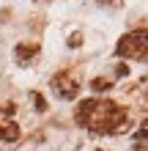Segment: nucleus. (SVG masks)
<instances>
[{
  "label": "nucleus",
  "mask_w": 148,
  "mask_h": 151,
  "mask_svg": "<svg viewBox=\"0 0 148 151\" xmlns=\"http://www.w3.org/2000/svg\"><path fill=\"white\" fill-rule=\"evenodd\" d=\"M19 135H22L19 124H14V121H0V140L14 143V140H19Z\"/></svg>",
  "instance_id": "obj_5"
},
{
  "label": "nucleus",
  "mask_w": 148,
  "mask_h": 151,
  "mask_svg": "<svg viewBox=\"0 0 148 151\" xmlns=\"http://www.w3.org/2000/svg\"><path fill=\"white\" fill-rule=\"evenodd\" d=\"M30 102H33V107H36L39 113H44V110H47V99H44L39 91H33V93H30Z\"/></svg>",
  "instance_id": "obj_7"
},
{
  "label": "nucleus",
  "mask_w": 148,
  "mask_h": 151,
  "mask_svg": "<svg viewBox=\"0 0 148 151\" xmlns=\"http://www.w3.org/2000/svg\"><path fill=\"white\" fill-rule=\"evenodd\" d=\"M96 151H102V148H96Z\"/></svg>",
  "instance_id": "obj_15"
},
{
  "label": "nucleus",
  "mask_w": 148,
  "mask_h": 151,
  "mask_svg": "<svg viewBox=\"0 0 148 151\" xmlns=\"http://www.w3.org/2000/svg\"><path fill=\"white\" fill-rule=\"evenodd\" d=\"M115 74H118V77H126V74H129V66H126V63H121V66L115 69Z\"/></svg>",
  "instance_id": "obj_11"
},
{
  "label": "nucleus",
  "mask_w": 148,
  "mask_h": 151,
  "mask_svg": "<svg viewBox=\"0 0 148 151\" xmlns=\"http://www.w3.org/2000/svg\"><path fill=\"white\" fill-rule=\"evenodd\" d=\"M74 118L80 127L96 132V135H118V132H126L132 127V118H129V110L121 107L118 102L110 99H85L77 104Z\"/></svg>",
  "instance_id": "obj_1"
},
{
  "label": "nucleus",
  "mask_w": 148,
  "mask_h": 151,
  "mask_svg": "<svg viewBox=\"0 0 148 151\" xmlns=\"http://www.w3.org/2000/svg\"><path fill=\"white\" fill-rule=\"evenodd\" d=\"M134 140H140V143H143V140H148V118L140 124V129H137V135H134Z\"/></svg>",
  "instance_id": "obj_8"
},
{
  "label": "nucleus",
  "mask_w": 148,
  "mask_h": 151,
  "mask_svg": "<svg viewBox=\"0 0 148 151\" xmlns=\"http://www.w3.org/2000/svg\"><path fill=\"white\" fill-rule=\"evenodd\" d=\"M39 52H41V44H39V41H30V44H16L14 55H16V60H19V63H28V60L36 58Z\"/></svg>",
  "instance_id": "obj_4"
},
{
  "label": "nucleus",
  "mask_w": 148,
  "mask_h": 151,
  "mask_svg": "<svg viewBox=\"0 0 148 151\" xmlns=\"http://www.w3.org/2000/svg\"><path fill=\"white\" fill-rule=\"evenodd\" d=\"M80 44H82V33L77 30V33H71V39H69V47H74V50H77Z\"/></svg>",
  "instance_id": "obj_9"
},
{
  "label": "nucleus",
  "mask_w": 148,
  "mask_h": 151,
  "mask_svg": "<svg viewBox=\"0 0 148 151\" xmlns=\"http://www.w3.org/2000/svg\"><path fill=\"white\" fill-rule=\"evenodd\" d=\"M115 52L121 58H134V60H145L148 63V28H137L126 36H121Z\"/></svg>",
  "instance_id": "obj_2"
},
{
  "label": "nucleus",
  "mask_w": 148,
  "mask_h": 151,
  "mask_svg": "<svg viewBox=\"0 0 148 151\" xmlns=\"http://www.w3.org/2000/svg\"><path fill=\"white\" fill-rule=\"evenodd\" d=\"M52 91H55L63 102H71V99H77L80 96V83L69 74V72H58L55 77H52Z\"/></svg>",
  "instance_id": "obj_3"
},
{
  "label": "nucleus",
  "mask_w": 148,
  "mask_h": 151,
  "mask_svg": "<svg viewBox=\"0 0 148 151\" xmlns=\"http://www.w3.org/2000/svg\"><path fill=\"white\" fill-rule=\"evenodd\" d=\"M134 151H148V148H143V146H137V148H134Z\"/></svg>",
  "instance_id": "obj_13"
},
{
  "label": "nucleus",
  "mask_w": 148,
  "mask_h": 151,
  "mask_svg": "<svg viewBox=\"0 0 148 151\" xmlns=\"http://www.w3.org/2000/svg\"><path fill=\"white\" fill-rule=\"evenodd\" d=\"M0 113H3V107H0Z\"/></svg>",
  "instance_id": "obj_14"
},
{
  "label": "nucleus",
  "mask_w": 148,
  "mask_h": 151,
  "mask_svg": "<svg viewBox=\"0 0 148 151\" xmlns=\"http://www.w3.org/2000/svg\"><path fill=\"white\" fill-rule=\"evenodd\" d=\"M140 93H143V99L148 102V77H143V80H140Z\"/></svg>",
  "instance_id": "obj_10"
},
{
  "label": "nucleus",
  "mask_w": 148,
  "mask_h": 151,
  "mask_svg": "<svg viewBox=\"0 0 148 151\" xmlns=\"http://www.w3.org/2000/svg\"><path fill=\"white\" fill-rule=\"evenodd\" d=\"M99 3H110V6H115V8H118V6H121V0H99Z\"/></svg>",
  "instance_id": "obj_12"
},
{
  "label": "nucleus",
  "mask_w": 148,
  "mask_h": 151,
  "mask_svg": "<svg viewBox=\"0 0 148 151\" xmlns=\"http://www.w3.org/2000/svg\"><path fill=\"white\" fill-rule=\"evenodd\" d=\"M91 88H93V91H110L112 83H110L107 77H93V80H91Z\"/></svg>",
  "instance_id": "obj_6"
}]
</instances>
